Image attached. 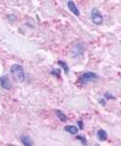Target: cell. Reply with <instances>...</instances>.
Returning <instances> with one entry per match:
<instances>
[{
	"instance_id": "6da1fadb",
	"label": "cell",
	"mask_w": 121,
	"mask_h": 146,
	"mask_svg": "<svg viewBox=\"0 0 121 146\" xmlns=\"http://www.w3.org/2000/svg\"><path fill=\"white\" fill-rule=\"evenodd\" d=\"M10 74L13 79H14V80H16V82H19V83L24 82L26 80L24 68L20 64H13L10 67Z\"/></svg>"
},
{
	"instance_id": "7a4b0ae2",
	"label": "cell",
	"mask_w": 121,
	"mask_h": 146,
	"mask_svg": "<svg viewBox=\"0 0 121 146\" xmlns=\"http://www.w3.org/2000/svg\"><path fill=\"white\" fill-rule=\"evenodd\" d=\"M85 50H86V45L83 42H80L76 44L73 46L72 48L70 49V55L73 58H78L83 56V54L85 53Z\"/></svg>"
},
{
	"instance_id": "3957f363",
	"label": "cell",
	"mask_w": 121,
	"mask_h": 146,
	"mask_svg": "<svg viewBox=\"0 0 121 146\" xmlns=\"http://www.w3.org/2000/svg\"><path fill=\"white\" fill-rule=\"evenodd\" d=\"M90 19L93 22V24H95L97 26L101 25L103 21H104V18L101 12L98 10L97 8H92L90 11Z\"/></svg>"
},
{
	"instance_id": "277c9868",
	"label": "cell",
	"mask_w": 121,
	"mask_h": 146,
	"mask_svg": "<svg viewBox=\"0 0 121 146\" xmlns=\"http://www.w3.org/2000/svg\"><path fill=\"white\" fill-rule=\"evenodd\" d=\"M98 79V75L97 74L96 72H93V71H87V72H84L83 74L80 76L79 78V80L81 83L83 84H87L88 82H90L94 80H97Z\"/></svg>"
},
{
	"instance_id": "5b68a950",
	"label": "cell",
	"mask_w": 121,
	"mask_h": 146,
	"mask_svg": "<svg viewBox=\"0 0 121 146\" xmlns=\"http://www.w3.org/2000/svg\"><path fill=\"white\" fill-rule=\"evenodd\" d=\"M0 85H1V87L3 89L10 90L12 88V83H11V80L9 79V77L7 76V75L0 77Z\"/></svg>"
},
{
	"instance_id": "8992f818",
	"label": "cell",
	"mask_w": 121,
	"mask_h": 146,
	"mask_svg": "<svg viewBox=\"0 0 121 146\" xmlns=\"http://www.w3.org/2000/svg\"><path fill=\"white\" fill-rule=\"evenodd\" d=\"M68 7L70 10V12H72L76 17H79L80 16L79 9L78 8L77 5H76L75 2L72 1V0H68Z\"/></svg>"
},
{
	"instance_id": "52a82bcc",
	"label": "cell",
	"mask_w": 121,
	"mask_h": 146,
	"mask_svg": "<svg viewBox=\"0 0 121 146\" xmlns=\"http://www.w3.org/2000/svg\"><path fill=\"white\" fill-rule=\"evenodd\" d=\"M64 130L68 132V133H70L72 135H77L79 131L78 127L75 126V125H66L64 127Z\"/></svg>"
},
{
	"instance_id": "ba28073f",
	"label": "cell",
	"mask_w": 121,
	"mask_h": 146,
	"mask_svg": "<svg viewBox=\"0 0 121 146\" xmlns=\"http://www.w3.org/2000/svg\"><path fill=\"white\" fill-rule=\"evenodd\" d=\"M20 141L22 144H24L25 146H31L32 145V140H31L29 135L23 134L20 136Z\"/></svg>"
},
{
	"instance_id": "9c48e42d",
	"label": "cell",
	"mask_w": 121,
	"mask_h": 146,
	"mask_svg": "<svg viewBox=\"0 0 121 146\" xmlns=\"http://www.w3.org/2000/svg\"><path fill=\"white\" fill-rule=\"evenodd\" d=\"M97 138L98 140H100L102 141H107V131L105 130H103V129H99L97 131Z\"/></svg>"
},
{
	"instance_id": "30bf717a",
	"label": "cell",
	"mask_w": 121,
	"mask_h": 146,
	"mask_svg": "<svg viewBox=\"0 0 121 146\" xmlns=\"http://www.w3.org/2000/svg\"><path fill=\"white\" fill-rule=\"evenodd\" d=\"M56 115L61 121L65 122V121H68V117H66V114L62 111H60V110H56Z\"/></svg>"
},
{
	"instance_id": "8fae6325",
	"label": "cell",
	"mask_w": 121,
	"mask_h": 146,
	"mask_svg": "<svg viewBox=\"0 0 121 146\" xmlns=\"http://www.w3.org/2000/svg\"><path fill=\"white\" fill-rule=\"evenodd\" d=\"M57 64H58V65H60V66H61V68L64 70V72L66 73V74H68V71H69V67L68 66V64H66L65 61H61V60L58 61V62H57Z\"/></svg>"
},
{
	"instance_id": "7c38bea8",
	"label": "cell",
	"mask_w": 121,
	"mask_h": 146,
	"mask_svg": "<svg viewBox=\"0 0 121 146\" xmlns=\"http://www.w3.org/2000/svg\"><path fill=\"white\" fill-rule=\"evenodd\" d=\"M76 139H77L78 141H81V143L83 145H87V141L86 137L81 136V135H77V136H76Z\"/></svg>"
},
{
	"instance_id": "4fadbf2b",
	"label": "cell",
	"mask_w": 121,
	"mask_h": 146,
	"mask_svg": "<svg viewBox=\"0 0 121 146\" xmlns=\"http://www.w3.org/2000/svg\"><path fill=\"white\" fill-rule=\"evenodd\" d=\"M60 70H58V68H53L51 70V74L53 76H56V77H59L60 76Z\"/></svg>"
},
{
	"instance_id": "5bb4252c",
	"label": "cell",
	"mask_w": 121,
	"mask_h": 146,
	"mask_svg": "<svg viewBox=\"0 0 121 146\" xmlns=\"http://www.w3.org/2000/svg\"><path fill=\"white\" fill-rule=\"evenodd\" d=\"M104 99L107 100H115V97L112 94H110V93H109V92H107V93H105L104 94Z\"/></svg>"
},
{
	"instance_id": "9a60e30c",
	"label": "cell",
	"mask_w": 121,
	"mask_h": 146,
	"mask_svg": "<svg viewBox=\"0 0 121 146\" xmlns=\"http://www.w3.org/2000/svg\"><path fill=\"white\" fill-rule=\"evenodd\" d=\"M77 123H78V126H79L78 129H80V130H83L84 129V125H83V121H78Z\"/></svg>"
}]
</instances>
